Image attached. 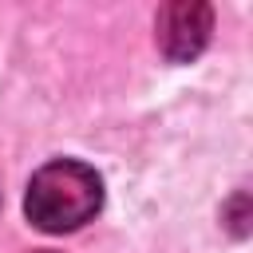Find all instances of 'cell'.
<instances>
[{
  "label": "cell",
  "mask_w": 253,
  "mask_h": 253,
  "mask_svg": "<svg viewBox=\"0 0 253 253\" xmlns=\"http://www.w3.org/2000/svg\"><path fill=\"white\" fill-rule=\"evenodd\" d=\"M103 210V178L79 158H55L28 182L24 213L43 233H71Z\"/></svg>",
  "instance_id": "1"
},
{
  "label": "cell",
  "mask_w": 253,
  "mask_h": 253,
  "mask_svg": "<svg viewBox=\"0 0 253 253\" xmlns=\"http://www.w3.org/2000/svg\"><path fill=\"white\" fill-rule=\"evenodd\" d=\"M210 32H213V8L202 4V0H174V4L158 8L154 40H158V51L170 63L198 59L210 43Z\"/></svg>",
  "instance_id": "2"
},
{
  "label": "cell",
  "mask_w": 253,
  "mask_h": 253,
  "mask_svg": "<svg viewBox=\"0 0 253 253\" xmlns=\"http://www.w3.org/2000/svg\"><path fill=\"white\" fill-rule=\"evenodd\" d=\"M36 253H55V249H36Z\"/></svg>",
  "instance_id": "3"
}]
</instances>
